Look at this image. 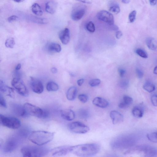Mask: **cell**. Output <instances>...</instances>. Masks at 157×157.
I'll return each instance as SVG.
<instances>
[{
  "label": "cell",
  "instance_id": "obj_30",
  "mask_svg": "<svg viewBox=\"0 0 157 157\" xmlns=\"http://www.w3.org/2000/svg\"><path fill=\"white\" fill-rule=\"evenodd\" d=\"M15 44L14 39L13 37H9L7 39L5 42L6 46L8 48H13Z\"/></svg>",
  "mask_w": 157,
  "mask_h": 157
},
{
  "label": "cell",
  "instance_id": "obj_18",
  "mask_svg": "<svg viewBox=\"0 0 157 157\" xmlns=\"http://www.w3.org/2000/svg\"><path fill=\"white\" fill-rule=\"evenodd\" d=\"M60 113L62 117L67 121H72L75 118V117L74 112L71 109H66L61 110Z\"/></svg>",
  "mask_w": 157,
  "mask_h": 157
},
{
  "label": "cell",
  "instance_id": "obj_19",
  "mask_svg": "<svg viewBox=\"0 0 157 157\" xmlns=\"http://www.w3.org/2000/svg\"><path fill=\"white\" fill-rule=\"evenodd\" d=\"M57 6V4L55 1H49L46 3L45 9L48 13L53 14L56 12Z\"/></svg>",
  "mask_w": 157,
  "mask_h": 157
},
{
  "label": "cell",
  "instance_id": "obj_39",
  "mask_svg": "<svg viewBox=\"0 0 157 157\" xmlns=\"http://www.w3.org/2000/svg\"><path fill=\"white\" fill-rule=\"evenodd\" d=\"M78 98L81 102L85 103L88 100L87 96L84 94H79L78 96Z\"/></svg>",
  "mask_w": 157,
  "mask_h": 157
},
{
  "label": "cell",
  "instance_id": "obj_38",
  "mask_svg": "<svg viewBox=\"0 0 157 157\" xmlns=\"http://www.w3.org/2000/svg\"><path fill=\"white\" fill-rule=\"evenodd\" d=\"M129 85V82L127 80H123L121 81L119 83L120 87L124 89H126Z\"/></svg>",
  "mask_w": 157,
  "mask_h": 157
},
{
  "label": "cell",
  "instance_id": "obj_25",
  "mask_svg": "<svg viewBox=\"0 0 157 157\" xmlns=\"http://www.w3.org/2000/svg\"><path fill=\"white\" fill-rule=\"evenodd\" d=\"M146 43L148 48L152 50H156L157 48L156 40L152 37H148L146 40Z\"/></svg>",
  "mask_w": 157,
  "mask_h": 157
},
{
  "label": "cell",
  "instance_id": "obj_9",
  "mask_svg": "<svg viewBox=\"0 0 157 157\" xmlns=\"http://www.w3.org/2000/svg\"><path fill=\"white\" fill-rule=\"evenodd\" d=\"M71 132L76 133L84 134L89 131V128L84 124L78 121L71 122L68 125Z\"/></svg>",
  "mask_w": 157,
  "mask_h": 157
},
{
  "label": "cell",
  "instance_id": "obj_5",
  "mask_svg": "<svg viewBox=\"0 0 157 157\" xmlns=\"http://www.w3.org/2000/svg\"><path fill=\"white\" fill-rule=\"evenodd\" d=\"M137 153L143 157H156L157 154L156 148L150 145H141L133 146L129 148L125 154Z\"/></svg>",
  "mask_w": 157,
  "mask_h": 157
},
{
  "label": "cell",
  "instance_id": "obj_37",
  "mask_svg": "<svg viewBox=\"0 0 157 157\" xmlns=\"http://www.w3.org/2000/svg\"><path fill=\"white\" fill-rule=\"evenodd\" d=\"M136 12L134 10L130 12L128 15V19L130 22L132 23L135 21L136 16Z\"/></svg>",
  "mask_w": 157,
  "mask_h": 157
},
{
  "label": "cell",
  "instance_id": "obj_14",
  "mask_svg": "<svg viewBox=\"0 0 157 157\" xmlns=\"http://www.w3.org/2000/svg\"><path fill=\"white\" fill-rule=\"evenodd\" d=\"M85 12L84 8L80 6L73 10L71 14L72 19L75 21L80 20L84 16Z\"/></svg>",
  "mask_w": 157,
  "mask_h": 157
},
{
  "label": "cell",
  "instance_id": "obj_55",
  "mask_svg": "<svg viewBox=\"0 0 157 157\" xmlns=\"http://www.w3.org/2000/svg\"><path fill=\"white\" fill-rule=\"evenodd\" d=\"M0 124H1V120H0Z\"/></svg>",
  "mask_w": 157,
  "mask_h": 157
},
{
  "label": "cell",
  "instance_id": "obj_29",
  "mask_svg": "<svg viewBox=\"0 0 157 157\" xmlns=\"http://www.w3.org/2000/svg\"><path fill=\"white\" fill-rule=\"evenodd\" d=\"M9 92L13 91V89L6 85L4 82L0 80V91L3 92H6L7 91Z\"/></svg>",
  "mask_w": 157,
  "mask_h": 157
},
{
  "label": "cell",
  "instance_id": "obj_49",
  "mask_svg": "<svg viewBox=\"0 0 157 157\" xmlns=\"http://www.w3.org/2000/svg\"><path fill=\"white\" fill-rule=\"evenodd\" d=\"M21 64L19 63L17 64V65L16 66L15 68V70L17 71H18L21 69Z\"/></svg>",
  "mask_w": 157,
  "mask_h": 157
},
{
  "label": "cell",
  "instance_id": "obj_53",
  "mask_svg": "<svg viewBox=\"0 0 157 157\" xmlns=\"http://www.w3.org/2000/svg\"><path fill=\"white\" fill-rule=\"evenodd\" d=\"M3 144L2 140L0 138V148L2 146Z\"/></svg>",
  "mask_w": 157,
  "mask_h": 157
},
{
  "label": "cell",
  "instance_id": "obj_27",
  "mask_svg": "<svg viewBox=\"0 0 157 157\" xmlns=\"http://www.w3.org/2000/svg\"><path fill=\"white\" fill-rule=\"evenodd\" d=\"M59 89V86L58 84L53 82H48L46 85V89L48 91H56Z\"/></svg>",
  "mask_w": 157,
  "mask_h": 157
},
{
  "label": "cell",
  "instance_id": "obj_22",
  "mask_svg": "<svg viewBox=\"0 0 157 157\" xmlns=\"http://www.w3.org/2000/svg\"><path fill=\"white\" fill-rule=\"evenodd\" d=\"M144 109L141 106H134L132 110V113L135 117L140 118L142 117L144 114Z\"/></svg>",
  "mask_w": 157,
  "mask_h": 157
},
{
  "label": "cell",
  "instance_id": "obj_54",
  "mask_svg": "<svg viewBox=\"0 0 157 157\" xmlns=\"http://www.w3.org/2000/svg\"><path fill=\"white\" fill-rule=\"evenodd\" d=\"M14 2H21L23 1V0H15L14 1Z\"/></svg>",
  "mask_w": 157,
  "mask_h": 157
},
{
  "label": "cell",
  "instance_id": "obj_44",
  "mask_svg": "<svg viewBox=\"0 0 157 157\" xmlns=\"http://www.w3.org/2000/svg\"><path fill=\"white\" fill-rule=\"evenodd\" d=\"M18 18L17 16L16 15H12L10 16L7 18V21L9 22H11L12 21L16 20Z\"/></svg>",
  "mask_w": 157,
  "mask_h": 157
},
{
  "label": "cell",
  "instance_id": "obj_43",
  "mask_svg": "<svg viewBox=\"0 0 157 157\" xmlns=\"http://www.w3.org/2000/svg\"><path fill=\"white\" fill-rule=\"evenodd\" d=\"M118 71L120 76L121 77H123L125 73V70L124 69L120 68L118 69Z\"/></svg>",
  "mask_w": 157,
  "mask_h": 157
},
{
  "label": "cell",
  "instance_id": "obj_8",
  "mask_svg": "<svg viewBox=\"0 0 157 157\" xmlns=\"http://www.w3.org/2000/svg\"><path fill=\"white\" fill-rule=\"evenodd\" d=\"M11 85L19 94L24 97L28 96V90L24 83L21 79L18 78H13L11 82Z\"/></svg>",
  "mask_w": 157,
  "mask_h": 157
},
{
  "label": "cell",
  "instance_id": "obj_41",
  "mask_svg": "<svg viewBox=\"0 0 157 157\" xmlns=\"http://www.w3.org/2000/svg\"><path fill=\"white\" fill-rule=\"evenodd\" d=\"M151 101L153 105L156 106L157 105V96L154 94L152 96L151 98Z\"/></svg>",
  "mask_w": 157,
  "mask_h": 157
},
{
  "label": "cell",
  "instance_id": "obj_33",
  "mask_svg": "<svg viewBox=\"0 0 157 157\" xmlns=\"http://www.w3.org/2000/svg\"><path fill=\"white\" fill-rule=\"evenodd\" d=\"M136 53L141 57L147 58L148 57L147 53L144 50L141 48H138L136 50Z\"/></svg>",
  "mask_w": 157,
  "mask_h": 157
},
{
  "label": "cell",
  "instance_id": "obj_51",
  "mask_svg": "<svg viewBox=\"0 0 157 157\" xmlns=\"http://www.w3.org/2000/svg\"><path fill=\"white\" fill-rule=\"evenodd\" d=\"M153 73L154 74L156 75L157 74V67L156 66L154 68Z\"/></svg>",
  "mask_w": 157,
  "mask_h": 157
},
{
  "label": "cell",
  "instance_id": "obj_47",
  "mask_svg": "<svg viewBox=\"0 0 157 157\" xmlns=\"http://www.w3.org/2000/svg\"><path fill=\"white\" fill-rule=\"evenodd\" d=\"M51 71L53 73H56L57 72V69L55 67H52L51 70Z\"/></svg>",
  "mask_w": 157,
  "mask_h": 157
},
{
  "label": "cell",
  "instance_id": "obj_34",
  "mask_svg": "<svg viewBox=\"0 0 157 157\" xmlns=\"http://www.w3.org/2000/svg\"><path fill=\"white\" fill-rule=\"evenodd\" d=\"M86 28L89 32L91 33H93L95 31V25L92 21H89L87 24Z\"/></svg>",
  "mask_w": 157,
  "mask_h": 157
},
{
  "label": "cell",
  "instance_id": "obj_21",
  "mask_svg": "<svg viewBox=\"0 0 157 157\" xmlns=\"http://www.w3.org/2000/svg\"><path fill=\"white\" fill-rule=\"evenodd\" d=\"M133 101L132 98L127 95H124L123 97V101L119 104V107L121 109H124L131 104Z\"/></svg>",
  "mask_w": 157,
  "mask_h": 157
},
{
  "label": "cell",
  "instance_id": "obj_36",
  "mask_svg": "<svg viewBox=\"0 0 157 157\" xmlns=\"http://www.w3.org/2000/svg\"><path fill=\"white\" fill-rule=\"evenodd\" d=\"M101 82V81L98 79H94L90 80L89 82V85L92 87H95L98 85Z\"/></svg>",
  "mask_w": 157,
  "mask_h": 157
},
{
  "label": "cell",
  "instance_id": "obj_2",
  "mask_svg": "<svg viewBox=\"0 0 157 157\" xmlns=\"http://www.w3.org/2000/svg\"><path fill=\"white\" fill-rule=\"evenodd\" d=\"M54 133L38 130L31 132L29 136V140L38 146H41L49 143L53 139Z\"/></svg>",
  "mask_w": 157,
  "mask_h": 157
},
{
  "label": "cell",
  "instance_id": "obj_28",
  "mask_svg": "<svg viewBox=\"0 0 157 157\" xmlns=\"http://www.w3.org/2000/svg\"><path fill=\"white\" fill-rule=\"evenodd\" d=\"M143 88L149 93L152 92L155 89V86L154 84L150 82H146L143 86Z\"/></svg>",
  "mask_w": 157,
  "mask_h": 157
},
{
  "label": "cell",
  "instance_id": "obj_20",
  "mask_svg": "<svg viewBox=\"0 0 157 157\" xmlns=\"http://www.w3.org/2000/svg\"><path fill=\"white\" fill-rule=\"evenodd\" d=\"M93 104L101 108L106 107L108 105V101L105 99L99 97L95 98L92 101Z\"/></svg>",
  "mask_w": 157,
  "mask_h": 157
},
{
  "label": "cell",
  "instance_id": "obj_26",
  "mask_svg": "<svg viewBox=\"0 0 157 157\" xmlns=\"http://www.w3.org/2000/svg\"><path fill=\"white\" fill-rule=\"evenodd\" d=\"M32 10L34 14L38 16H41L43 13L41 7L36 3H35L32 5Z\"/></svg>",
  "mask_w": 157,
  "mask_h": 157
},
{
  "label": "cell",
  "instance_id": "obj_35",
  "mask_svg": "<svg viewBox=\"0 0 157 157\" xmlns=\"http://www.w3.org/2000/svg\"><path fill=\"white\" fill-rule=\"evenodd\" d=\"M109 10L111 12L113 13L117 14L119 13L120 11V9L119 6L116 4H113L111 6L109 9Z\"/></svg>",
  "mask_w": 157,
  "mask_h": 157
},
{
  "label": "cell",
  "instance_id": "obj_17",
  "mask_svg": "<svg viewBox=\"0 0 157 157\" xmlns=\"http://www.w3.org/2000/svg\"><path fill=\"white\" fill-rule=\"evenodd\" d=\"M59 37L63 44H67L69 43L70 39L69 29L68 28H66L61 30L59 33Z\"/></svg>",
  "mask_w": 157,
  "mask_h": 157
},
{
  "label": "cell",
  "instance_id": "obj_6",
  "mask_svg": "<svg viewBox=\"0 0 157 157\" xmlns=\"http://www.w3.org/2000/svg\"><path fill=\"white\" fill-rule=\"evenodd\" d=\"M23 106L28 116L42 119L46 118L49 116V113L47 110L42 109L30 103H26Z\"/></svg>",
  "mask_w": 157,
  "mask_h": 157
},
{
  "label": "cell",
  "instance_id": "obj_31",
  "mask_svg": "<svg viewBox=\"0 0 157 157\" xmlns=\"http://www.w3.org/2000/svg\"><path fill=\"white\" fill-rule=\"evenodd\" d=\"M78 114L80 118L83 119H87L89 116L88 111L85 109H80L78 112Z\"/></svg>",
  "mask_w": 157,
  "mask_h": 157
},
{
  "label": "cell",
  "instance_id": "obj_16",
  "mask_svg": "<svg viewBox=\"0 0 157 157\" xmlns=\"http://www.w3.org/2000/svg\"><path fill=\"white\" fill-rule=\"evenodd\" d=\"M110 116L112 120L113 123L114 124L121 123L123 121V115L116 110H112L111 111Z\"/></svg>",
  "mask_w": 157,
  "mask_h": 157
},
{
  "label": "cell",
  "instance_id": "obj_46",
  "mask_svg": "<svg viewBox=\"0 0 157 157\" xmlns=\"http://www.w3.org/2000/svg\"><path fill=\"white\" fill-rule=\"evenodd\" d=\"M84 82V79L83 78H81L77 81V84L78 86H80L83 84Z\"/></svg>",
  "mask_w": 157,
  "mask_h": 157
},
{
  "label": "cell",
  "instance_id": "obj_23",
  "mask_svg": "<svg viewBox=\"0 0 157 157\" xmlns=\"http://www.w3.org/2000/svg\"><path fill=\"white\" fill-rule=\"evenodd\" d=\"M77 89L75 86H72L70 88L67 90L66 97L67 99L70 101L74 100L76 96Z\"/></svg>",
  "mask_w": 157,
  "mask_h": 157
},
{
  "label": "cell",
  "instance_id": "obj_50",
  "mask_svg": "<svg viewBox=\"0 0 157 157\" xmlns=\"http://www.w3.org/2000/svg\"><path fill=\"white\" fill-rule=\"evenodd\" d=\"M79 1L85 3L90 4L91 3V2L90 1L88 0H80Z\"/></svg>",
  "mask_w": 157,
  "mask_h": 157
},
{
  "label": "cell",
  "instance_id": "obj_32",
  "mask_svg": "<svg viewBox=\"0 0 157 157\" xmlns=\"http://www.w3.org/2000/svg\"><path fill=\"white\" fill-rule=\"evenodd\" d=\"M147 137L149 140L154 143H156L157 142V136L156 132H154L148 133Z\"/></svg>",
  "mask_w": 157,
  "mask_h": 157
},
{
  "label": "cell",
  "instance_id": "obj_11",
  "mask_svg": "<svg viewBox=\"0 0 157 157\" xmlns=\"http://www.w3.org/2000/svg\"><path fill=\"white\" fill-rule=\"evenodd\" d=\"M72 146L63 145L56 147L51 151L52 155L55 157L64 156L71 152Z\"/></svg>",
  "mask_w": 157,
  "mask_h": 157
},
{
  "label": "cell",
  "instance_id": "obj_10",
  "mask_svg": "<svg viewBox=\"0 0 157 157\" xmlns=\"http://www.w3.org/2000/svg\"><path fill=\"white\" fill-rule=\"evenodd\" d=\"M97 17L98 19L105 22L109 25H113L114 19L113 15L109 12L105 10H101L99 11Z\"/></svg>",
  "mask_w": 157,
  "mask_h": 157
},
{
  "label": "cell",
  "instance_id": "obj_3",
  "mask_svg": "<svg viewBox=\"0 0 157 157\" xmlns=\"http://www.w3.org/2000/svg\"><path fill=\"white\" fill-rule=\"evenodd\" d=\"M136 136L132 135L118 136L114 139L111 143V147L114 149L129 148L136 143Z\"/></svg>",
  "mask_w": 157,
  "mask_h": 157
},
{
  "label": "cell",
  "instance_id": "obj_52",
  "mask_svg": "<svg viewBox=\"0 0 157 157\" xmlns=\"http://www.w3.org/2000/svg\"><path fill=\"white\" fill-rule=\"evenodd\" d=\"M121 1L123 3L125 4H127L128 3L130 2V1L128 0H122Z\"/></svg>",
  "mask_w": 157,
  "mask_h": 157
},
{
  "label": "cell",
  "instance_id": "obj_45",
  "mask_svg": "<svg viewBox=\"0 0 157 157\" xmlns=\"http://www.w3.org/2000/svg\"><path fill=\"white\" fill-rule=\"evenodd\" d=\"M122 33L121 31H118L116 33L115 35L117 38L120 39L122 36Z\"/></svg>",
  "mask_w": 157,
  "mask_h": 157
},
{
  "label": "cell",
  "instance_id": "obj_12",
  "mask_svg": "<svg viewBox=\"0 0 157 157\" xmlns=\"http://www.w3.org/2000/svg\"><path fill=\"white\" fill-rule=\"evenodd\" d=\"M30 84L33 91L37 94L42 93L44 90L42 82L39 80L33 77H30Z\"/></svg>",
  "mask_w": 157,
  "mask_h": 157
},
{
  "label": "cell",
  "instance_id": "obj_13",
  "mask_svg": "<svg viewBox=\"0 0 157 157\" xmlns=\"http://www.w3.org/2000/svg\"><path fill=\"white\" fill-rule=\"evenodd\" d=\"M18 141L15 137H13L7 140L4 146L3 149L6 152H10L17 147Z\"/></svg>",
  "mask_w": 157,
  "mask_h": 157
},
{
  "label": "cell",
  "instance_id": "obj_7",
  "mask_svg": "<svg viewBox=\"0 0 157 157\" xmlns=\"http://www.w3.org/2000/svg\"><path fill=\"white\" fill-rule=\"evenodd\" d=\"M1 124L7 128L12 129L19 128L21 125L20 121L17 118L11 117H6L0 114Z\"/></svg>",
  "mask_w": 157,
  "mask_h": 157
},
{
  "label": "cell",
  "instance_id": "obj_24",
  "mask_svg": "<svg viewBox=\"0 0 157 157\" xmlns=\"http://www.w3.org/2000/svg\"><path fill=\"white\" fill-rule=\"evenodd\" d=\"M47 49L48 51L55 52H59L61 50V48L59 44L55 42L49 43L47 46Z\"/></svg>",
  "mask_w": 157,
  "mask_h": 157
},
{
  "label": "cell",
  "instance_id": "obj_1",
  "mask_svg": "<svg viewBox=\"0 0 157 157\" xmlns=\"http://www.w3.org/2000/svg\"><path fill=\"white\" fill-rule=\"evenodd\" d=\"M100 149L97 144H86L72 146L71 152L80 157H91L96 154Z\"/></svg>",
  "mask_w": 157,
  "mask_h": 157
},
{
  "label": "cell",
  "instance_id": "obj_40",
  "mask_svg": "<svg viewBox=\"0 0 157 157\" xmlns=\"http://www.w3.org/2000/svg\"><path fill=\"white\" fill-rule=\"evenodd\" d=\"M0 107L6 108L7 105L5 100L3 96L0 94Z\"/></svg>",
  "mask_w": 157,
  "mask_h": 157
},
{
  "label": "cell",
  "instance_id": "obj_48",
  "mask_svg": "<svg viewBox=\"0 0 157 157\" xmlns=\"http://www.w3.org/2000/svg\"><path fill=\"white\" fill-rule=\"evenodd\" d=\"M150 4L152 6L155 5L157 3V0H150L149 1Z\"/></svg>",
  "mask_w": 157,
  "mask_h": 157
},
{
  "label": "cell",
  "instance_id": "obj_15",
  "mask_svg": "<svg viewBox=\"0 0 157 157\" xmlns=\"http://www.w3.org/2000/svg\"><path fill=\"white\" fill-rule=\"evenodd\" d=\"M12 109L15 114L19 117H25L28 116L24 107L21 105L14 104L12 106Z\"/></svg>",
  "mask_w": 157,
  "mask_h": 157
},
{
  "label": "cell",
  "instance_id": "obj_42",
  "mask_svg": "<svg viewBox=\"0 0 157 157\" xmlns=\"http://www.w3.org/2000/svg\"><path fill=\"white\" fill-rule=\"evenodd\" d=\"M136 72L138 78H140L143 77V73L141 70L138 68H137L136 69Z\"/></svg>",
  "mask_w": 157,
  "mask_h": 157
},
{
  "label": "cell",
  "instance_id": "obj_4",
  "mask_svg": "<svg viewBox=\"0 0 157 157\" xmlns=\"http://www.w3.org/2000/svg\"><path fill=\"white\" fill-rule=\"evenodd\" d=\"M49 151L48 148L40 146H26L21 149L23 157H42Z\"/></svg>",
  "mask_w": 157,
  "mask_h": 157
}]
</instances>
